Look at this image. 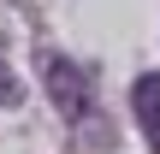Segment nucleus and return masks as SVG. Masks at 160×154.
<instances>
[{
	"label": "nucleus",
	"instance_id": "f03ea898",
	"mask_svg": "<svg viewBox=\"0 0 160 154\" xmlns=\"http://www.w3.org/2000/svg\"><path fill=\"white\" fill-rule=\"evenodd\" d=\"M131 107H137L142 142L160 154V71H142V77H137V89H131Z\"/></svg>",
	"mask_w": 160,
	"mask_h": 154
},
{
	"label": "nucleus",
	"instance_id": "f257e3e1",
	"mask_svg": "<svg viewBox=\"0 0 160 154\" xmlns=\"http://www.w3.org/2000/svg\"><path fill=\"white\" fill-rule=\"evenodd\" d=\"M42 71H48V95H53V107H59L65 119H83V113H89V77H83L65 53H48Z\"/></svg>",
	"mask_w": 160,
	"mask_h": 154
}]
</instances>
